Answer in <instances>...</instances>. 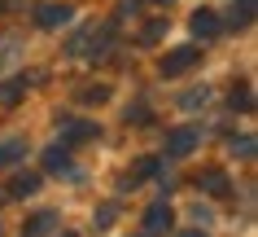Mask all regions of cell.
Segmentation results:
<instances>
[{"label":"cell","mask_w":258,"mask_h":237,"mask_svg":"<svg viewBox=\"0 0 258 237\" xmlns=\"http://www.w3.org/2000/svg\"><path fill=\"white\" fill-rule=\"evenodd\" d=\"M27 158V140H0V167H14Z\"/></svg>","instance_id":"cell-11"},{"label":"cell","mask_w":258,"mask_h":237,"mask_svg":"<svg viewBox=\"0 0 258 237\" xmlns=\"http://www.w3.org/2000/svg\"><path fill=\"white\" fill-rule=\"evenodd\" d=\"M171 220H175V215H171V207H166V202H153L149 211H145V233H166V228H171Z\"/></svg>","instance_id":"cell-6"},{"label":"cell","mask_w":258,"mask_h":237,"mask_svg":"<svg viewBox=\"0 0 258 237\" xmlns=\"http://www.w3.org/2000/svg\"><path fill=\"white\" fill-rule=\"evenodd\" d=\"M153 5H171V0H153Z\"/></svg>","instance_id":"cell-25"},{"label":"cell","mask_w":258,"mask_h":237,"mask_svg":"<svg viewBox=\"0 0 258 237\" xmlns=\"http://www.w3.org/2000/svg\"><path fill=\"white\" fill-rule=\"evenodd\" d=\"M197 189H202V194H210V198H223V194H228V189H232V180H228V171H206V176H202V180H197Z\"/></svg>","instance_id":"cell-8"},{"label":"cell","mask_w":258,"mask_h":237,"mask_svg":"<svg viewBox=\"0 0 258 237\" xmlns=\"http://www.w3.org/2000/svg\"><path fill=\"white\" fill-rule=\"evenodd\" d=\"M162 35H166V22H162V18H153V22H145V31H140V44L149 49V44H158Z\"/></svg>","instance_id":"cell-14"},{"label":"cell","mask_w":258,"mask_h":237,"mask_svg":"<svg viewBox=\"0 0 258 237\" xmlns=\"http://www.w3.org/2000/svg\"><path fill=\"white\" fill-rule=\"evenodd\" d=\"M132 176H136V180H149V176H162V158H140Z\"/></svg>","instance_id":"cell-15"},{"label":"cell","mask_w":258,"mask_h":237,"mask_svg":"<svg viewBox=\"0 0 258 237\" xmlns=\"http://www.w3.org/2000/svg\"><path fill=\"white\" fill-rule=\"evenodd\" d=\"M22 92H27V79H5L0 84V106H18Z\"/></svg>","instance_id":"cell-12"},{"label":"cell","mask_w":258,"mask_h":237,"mask_svg":"<svg viewBox=\"0 0 258 237\" xmlns=\"http://www.w3.org/2000/svg\"><path fill=\"white\" fill-rule=\"evenodd\" d=\"M232 110H254V101H249V88H232Z\"/></svg>","instance_id":"cell-18"},{"label":"cell","mask_w":258,"mask_h":237,"mask_svg":"<svg viewBox=\"0 0 258 237\" xmlns=\"http://www.w3.org/2000/svg\"><path fill=\"white\" fill-rule=\"evenodd\" d=\"M206 101H210V92H206V88H192V92H184V97H179V106H184V110H202Z\"/></svg>","instance_id":"cell-17"},{"label":"cell","mask_w":258,"mask_h":237,"mask_svg":"<svg viewBox=\"0 0 258 237\" xmlns=\"http://www.w3.org/2000/svg\"><path fill=\"white\" fill-rule=\"evenodd\" d=\"M75 18V9L70 5H40L35 9V27H44V31H61Z\"/></svg>","instance_id":"cell-2"},{"label":"cell","mask_w":258,"mask_h":237,"mask_svg":"<svg viewBox=\"0 0 258 237\" xmlns=\"http://www.w3.org/2000/svg\"><path fill=\"white\" fill-rule=\"evenodd\" d=\"M228 150L236 154V158H245V163H249V158H254V136H232Z\"/></svg>","instance_id":"cell-16"},{"label":"cell","mask_w":258,"mask_h":237,"mask_svg":"<svg viewBox=\"0 0 258 237\" xmlns=\"http://www.w3.org/2000/svg\"><path fill=\"white\" fill-rule=\"evenodd\" d=\"M61 237H75V233H61Z\"/></svg>","instance_id":"cell-26"},{"label":"cell","mask_w":258,"mask_h":237,"mask_svg":"<svg viewBox=\"0 0 258 237\" xmlns=\"http://www.w3.org/2000/svg\"><path fill=\"white\" fill-rule=\"evenodd\" d=\"M197 145H202V132H197V127H175V132L166 136V158H188Z\"/></svg>","instance_id":"cell-1"},{"label":"cell","mask_w":258,"mask_h":237,"mask_svg":"<svg viewBox=\"0 0 258 237\" xmlns=\"http://www.w3.org/2000/svg\"><path fill=\"white\" fill-rule=\"evenodd\" d=\"M57 132H61V140H66V145H79V140H92L101 127H96V123H83V119H61V123H57Z\"/></svg>","instance_id":"cell-4"},{"label":"cell","mask_w":258,"mask_h":237,"mask_svg":"<svg viewBox=\"0 0 258 237\" xmlns=\"http://www.w3.org/2000/svg\"><path fill=\"white\" fill-rule=\"evenodd\" d=\"M188 31L197 35V40H215L219 35V18L210 14V9H197V14L188 18Z\"/></svg>","instance_id":"cell-7"},{"label":"cell","mask_w":258,"mask_h":237,"mask_svg":"<svg viewBox=\"0 0 258 237\" xmlns=\"http://www.w3.org/2000/svg\"><path fill=\"white\" fill-rule=\"evenodd\" d=\"M105 97H109L105 84H83V88H79V106H101Z\"/></svg>","instance_id":"cell-13"},{"label":"cell","mask_w":258,"mask_h":237,"mask_svg":"<svg viewBox=\"0 0 258 237\" xmlns=\"http://www.w3.org/2000/svg\"><path fill=\"white\" fill-rule=\"evenodd\" d=\"M44 167L53 171V176H75V163H70L66 145H48L44 150Z\"/></svg>","instance_id":"cell-5"},{"label":"cell","mask_w":258,"mask_h":237,"mask_svg":"<svg viewBox=\"0 0 258 237\" xmlns=\"http://www.w3.org/2000/svg\"><path fill=\"white\" fill-rule=\"evenodd\" d=\"M18 53H22L18 40H0V66H9V57H18Z\"/></svg>","instance_id":"cell-21"},{"label":"cell","mask_w":258,"mask_h":237,"mask_svg":"<svg viewBox=\"0 0 258 237\" xmlns=\"http://www.w3.org/2000/svg\"><path fill=\"white\" fill-rule=\"evenodd\" d=\"M228 22H232L236 31L254 27V0H232V14H228Z\"/></svg>","instance_id":"cell-10"},{"label":"cell","mask_w":258,"mask_h":237,"mask_svg":"<svg viewBox=\"0 0 258 237\" xmlns=\"http://www.w3.org/2000/svg\"><path fill=\"white\" fill-rule=\"evenodd\" d=\"M53 224H57V215H48V211H44V215H35V220H31V233H27V237H35V233H48Z\"/></svg>","instance_id":"cell-20"},{"label":"cell","mask_w":258,"mask_h":237,"mask_svg":"<svg viewBox=\"0 0 258 237\" xmlns=\"http://www.w3.org/2000/svg\"><path fill=\"white\" fill-rule=\"evenodd\" d=\"M149 106H127V123H149Z\"/></svg>","instance_id":"cell-23"},{"label":"cell","mask_w":258,"mask_h":237,"mask_svg":"<svg viewBox=\"0 0 258 237\" xmlns=\"http://www.w3.org/2000/svg\"><path fill=\"white\" fill-rule=\"evenodd\" d=\"M179 237H206V233H202V228H188V233H179Z\"/></svg>","instance_id":"cell-24"},{"label":"cell","mask_w":258,"mask_h":237,"mask_svg":"<svg viewBox=\"0 0 258 237\" xmlns=\"http://www.w3.org/2000/svg\"><path fill=\"white\" fill-rule=\"evenodd\" d=\"M192 62H197V49L188 44V49H171V53H166L162 62H158V70H162L166 79H175V75H184V70L192 66Z\"/></svg>","instance_id":"cell-3"},{"label":"cell","mask_w":258,"mask_h":237,"mask_svg":"<svg viewBox=\"0 0 258 237\" xmlns=\"http://www.w3.org/2000/svg\"><path fill=\"white\" fill-rule=\"evenodd\" d=\"M136 14H140V0H118V9H114L118 22H127V18H136Z\"/></svg>","instance_id":"cell-19"},{"label":"cell","mask_w":258,"mask_h":237,"mask_svg":"<svg viewBox=\"0 0 258 237\" xmlns=\"http://www.w3.org/2000/svg\"><path fill=\"white\" fill-rule=\"evenodd\" d=\"M35 189H40V176H35V171H18L14 180H9V189H5V194H9V198H31Z\"/></svg>","instance_id":"cell-9"},{"label":"cell","mask_w":258,"mask_h":237,"mask_svg":"<svg viewBox=\"0 0 258 237\" xmlns=\"http://www.w3.org/2000/svg\"><path fill=\"white\" fill-rule=\"evenodd\" d=\"M118 220V207H114V202H109V207H101L96 211V228H109V224Z\"/></svg>","instance_id":"cell-22"},{"label":"cell","mask_w":258,"mask_h":237,"mask_svg":"<svg viewBox=\"0 0 258 237\" xmlns=\"http://www.w3.org/2000/svg\"><path fill=\"white\" fill-rule=\"evenodd\" d=\"M0 198H5V194H0Z\"/></svg>","instance_id":"cell-27"}]
</instances>
